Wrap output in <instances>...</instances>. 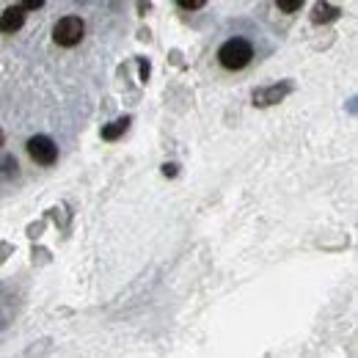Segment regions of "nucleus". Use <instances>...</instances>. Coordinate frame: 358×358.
<instances>
[{"label":"nucleus","mask_w":358,"mask_h":358,"mask_svg":"<svg viewBox=\"0 0 358 358\" xmlns=\"http://www.w3.org/2000/svg\"><path fill=\"white\" fill-rule=\"evenodd\" d=\"M251 58H254V47H251V42H245V39H229L218 50V61H221V66L229 69V72L245 69L251 64Z\"/></svg>","instance_id":"1"},{"label":"nucleus","mask_w":358,"mask_h":358,"mask_svg":"<svg viewBox=\"0 0 358 358\" xmlns=\"http://www.w3.org/2000/svg\"><path fill=\"white\" fill-rule=\"evenodd\" d=\"M83 36H86V25H83L80 17H64V20H58L55 28H52V39H55V45H61V47L80 45Z\"/></svg>","instance_id":"2"},{"label":"nucleus","mask_w":358,"mask_h":358,"mask_svg":"<svg viewBox=\"0 0 358 358\" xmlns=\"http://www.w3.org/2000/svg\"><path fill=\"white\" fill-rule=\"evenodd\" d=\"M28 155H31V160L39 163V166H52V163L58 160V146H55L47 135H34V138L28 141Z\"/></svg>","instance_id":"3"},{"label":"nucleus","mask_w":358,"mask_h":358,"mask_svg":"<svg viewBox=\"0 0 358 358\" xmlns=\"http://www.w3.org/2000/svg\"><path fill=\"white\" fill-rule=\"evenodd\" d=\"M22 22H25V8H22V6H11V8H6V11L0 14V31H3V34L20 31Z\"/></svg>","instance_id":"4"},{"label":"nucleus","mask_w":358,"mask_h":358,"mask_svg":"<svg viewBox=\"0 0 358 358\" xmlns=\"http://www.w3.org/2000/svg\"><path fill=\"white\" fill-rule=\"evenodd\" d=\"M339 14H342V11H339L336 6H331V3H317L312 11V20L314 22H334Z\"/></svg>","instance_id":"5"},{"label":"nucleus","mask_w":358,"mask_h":358,"mask_svg":"<svg viewBox=\"0 0 358 358\" xmlns=\"http://www.w3.org/2000/svg\"><path fill=\"white\" fill-rule=\"evenodd\" d=\"M289 91V86H284V89H278V86H273L268 91H259V94H254V99L259 102V105H270V102H278L284 94Z\"/></svg>","instance_id":"6"},{"label":"nucleus","mask_w":358,"mask_h":358,"mask_svg":"<svg viewBox=\"0 0 358 358\" xmlns=\"http://www.w3.org/2000/svg\"><path fill=\"white\" fill-rule=\"evenodd\" d=\"M127 124H130V119H119V122H113V124H108L105 130H102V138L105 141H116L119 135L127 130Z\"/></svg>","instance_id":"7"},{"label":"nucleus","mask_w":358,"mask_h":358,"mask_svg":"<svg viewBox=\"0 0 358 358\" xmlns=\"http://www.w3.org/2000/svg\"><path fill=\"white\" fill-rule=\"evenodd\" d=\"M278 3V8L284 11V14H295L301 6H303V0H275Z\"/></svg>","instance_id":"8"},{"label":"nucleus","mask_w":358,"mask_h":358,"mask_svg":"<svg viewBox=\"0 0 358 358\" xmlns=\"http://www.w3.org/2000/svg\"><path fill=\"white\" fill-rule=\"evenodd\" d=\"M0 174H3V177H11V174H17V160H14V157H6V160H0Z\"/></svg>","instance_id":"9"},{"label":"nucleus","mask_w":358,"mask_h":358,"mask_svg":"<svg viewBox=\"0 0 358 358\" xmlns=\"http://www.w3.org/2000/svg\"><path fill=\"white\" fill-rule=\"evenodd\" d=\"M179 8H185V11H196V8H201L207 0H177Z\"/></svg>","instance_id":"10"},{"label":"nucleus","mask_w":358,"mask_h":358,"mask_svg":"<svg viewBox=\"0 0 358 358\" xmlns=\"http://www.w3.org/2000/svg\"><path fill=\"white\" fill-rule=\"evenodd\" d=\"M45 6V0H22V8L25 11H36V8H42Z\"/></svg>","instance_id":"11"},{"label":"nucleus","mask_w":358,"mask_h":358,"mask_svg":"<svg viewBox=\"0 0 358 358\" xmlns=\"http://www.w3.org/2000/svg\"><path fill=\"white\" fill-rule=\"evenodd\" d=\"M3 141H6V135H3V130H0V146H3Z\"/></svg>","instance_id":"12"}]
</instances>
